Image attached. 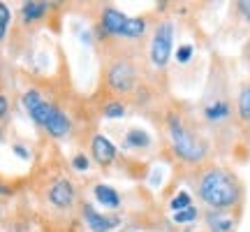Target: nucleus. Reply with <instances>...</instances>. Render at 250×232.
I'll return each mask as SVG.
<instances>
[{"label": "nucleus", "mask_w": 250, "mask_h": 232, "mask_svg": "<svg viewBox=\"0 0 250 232\" xmlns=\"http://www.w3.org/2000/svg\"><path fill=\"white\" fill-rule=\"evenodd\" d=\"M236 9H239V14L243 19H248L250 21V0H241V2H236Z\"/></svg>", "instance_id": "obj_23"}, {"label": "nucleus", "mask_w": 250, "mask_h": 232, "mask_svg": "<svg viewBox=\"0 0 250 232\" xmlns=\"http://www.w3.org/2000/svg\"><path fill=\"white\" fill-rule=\"evenodd\" d=\"M151 146V135L142 128H130L123 137V149L127 151H144Z\"/></svg>", "instance_id": "obj_15"}, {"label": "nucleus", "mask_w": 250, "mask_h": 232, "mask_svg": "<svg viewBox=\"0 0 250 232\" xmlns=\"http://www.w3.org/2000/svg\"><path fill=\"white\" fill-rule=\"evenodd\" d=\"M211 93L204 98L202 102V118L204 123L213 130L215 135H220L223 130H227L232 125V116H234V107H232V100L227 95V89L225 86H218L215 84L211 86Z\"/></svg>", "instance_id": "obj_6"}, {"label": "nucleus", "mask_w": 250, "mask_h": 232, "mask_svg": "<svg viewBox=\"0 0 250 232\" xmlns=\"http://www.w3.org/2000/svg\"><path fill=\"white\" fill-rule=\"evenodd\" d=\"M197 197L208 207V211H232L239 209L243 202V184L239 177L227 167L206 165L199 167L195 177Z\"/></svg>", "instance_id": "obj_1"}, {"label": "nucleus", "mask_w": 250, "mask_h": 232, "mask_svg": "<svg viewBox=\"0 0 250 232\" xmlns=\"http://www.w3.org/2000/svg\"><path fill=\"white\" fill-rule=\"evenodd\" d=\"M7 116H9V100H7V95L0 93V121H5Z\"/></svg>", "instance_id": "obj_22"}, {"label": "nucleus", "mask_w": 250, "mask_h": 232, "mask_svg": "<svg viewBox=\"0 0 250 232\" xmlns=\"http://www.w3.org/2000/svg\"><path fill=\"white\" fill-rule=\"evenodd\" d=\"M23 109L33 118V123L51 139H70L74 135V118L67 109H62L58 102L49 100L40 89H28L23 93Z\"/></svg>", "instance_id": "obj_3"}, {"label": "nucleus", "mask_w": 250, "mask_h": 232, "mask_svg": "<svg viewBox=\"0 0 250 232\" xmlns=\"http://www.w3.org/2000/svg\"><path fill=\"white\" fill-rule=\"evenodd\" d=\"M44 200L49 209H54L56 214H72L81 207L79 197V186L72 177H56L44 190Z\"/></svg>", "instance_id": "obj_7"}, {"label": "nucleus", "mask_w": 250, "mask_h": 232, "mask_svg": "<svg viewBox=\"0 0 250 232\" xmlns=\"http://www.w3.org/2000/svg\"><path fill=\"white\" fill-rule=\"evenodd\" d=\"M9 21H12V12H9V7L5 2H0V42H2L5 35H7Z\"/></svg>", "instance_id": "obj_18"}, {"label": "nucleus", "mask_w": 250, "mask_h": 232, "mask_svg": "<svg viewBox=\"0 0 250 232\" xmlns=\"http://www.w3.org/2000/svg\"><path fill=\"white\" fill-rule=\"evenodd\" d=\"M0 195H5V197H7V195H14V188L9 186L7 181H2V179H0Z\"/></svg>", "instance_id": "obj_25"}, {"label": "nucleus", "mask_w": 250, "mask_h": 232, "mask_svg": "<svg viewBox=\"0 0 250 232\" xmlns=\"http://www.w3.org/2000/svg\"><path fill=\"white\" fill-rule=\"evenodd\" d=\"M165 133H167L171 151H174V156H176L181 162H186L190 167H202V165L208 161L211 144H208V139L202 135L199 125L188 114H183L181 109L167 112Z\"/></svg>", "instance_id": "obj_2"}, {"label": "nucleus", "mask_w": 250, "mask_h": 232, "mask_svg": "<svg viewBox=\"0 0 250 232\" xmlns=\"http://www.w3.org/2000/svg\"><path fill=\"white\" fill-rule=\"evenodd\" d=\"M0 216H2V211H0Z\"/></svg>", "instance_id": "obj_27"}, {"label": "nucleus", "mask_w": 250, "mask_h": 232, "mask_svg": "<svg viewBox=\"0 0 250 232\" xmlns=\"http://www.w3.org/2000/svg\"><path fill=\"white\" fill-rule=\"evenodd\" d=\"M93 195H95V200H98L104 209H109V211L121 209V195H118L116 188L107 186V184H95V186H93Z\"/></svg>", "instance_id": "obj_13"}, {"label": "nucleus", "mask_w": 250, "mask_h": 232, "mask_svg": "<svg viewBox=\"0 0 250 232\" xmlns=\"http://www.w3.org/2000/svg\"><path fill=\"white\" fill-rule=\"evenodd\" d=\"M206 225L211 232H234L236 221L227 211H206Z\"/></svg>", "instance_id": "obj_14"}, {"label": "nucleus", "mask_w": 250, "mask_h": 232, "mask_svg": "<svg viewBox=\"0 0 250 232\" xmlns=\"http://www.w3.org/2000/svg\"><path fill=\"white\" fill-rule=\"evenodd\" d=\"M102 89L107 95H114L118 100L137 98L142 89V74L127 51L109 46V54L102 63Z\"/></svg>", "instance_id": "obj_4"}, {"label": "nucleus", "mask_w": 250, "mask_h": 232, "mask_svg": "<svg viewBox=\"0 0 250 232\" xmlns=\"http://www.w3.org/2000/svg\"><path fill=\"white\" fill-rule=\"evenodd\" d=\"M90 165H93V161H90L86 153H77V156L72 158V170L74 172H88Z\"/></svg>", "instance_id": "obj_19"}, {"label": "nucleus", "mask_w": 250, "mask_h": 232, "mask_svg": "<svg viewBox=\"0 0 250 232\" xmlns=\"http://www.w3.org/2000/svg\"><path fill=\"white\" fill-rule=\"evenodd\" d=\"M148 33L146 17H127L114 5H100L95 14V35L100 42H134Z\"/></svg>", "instance_id": "obj_5"}, {"label": "nucleus", "mask_w": 250, "mask_h": 232, "mask_svg": "<svg viewBox=\"0 0 250 232\" xmlns=\"http://www.w3.org/2000/svg\"><path fill=\"white\" fill-rule=\"evenodd\" d=\"M188 207H192V197H190V193L181 190V193H176V197H171L169 209L174 211V214H176V211H183V209H188Z\"/></svg>", "instance_id": "obj_17"}, {"label": "nucleus", "mask_w": 250, "mask_h": 232, "mask_svg": "<svg viewBox=\"0 0 250 232\" xmlns=\"http://www.w3.org/2000/svg\"><path fill=\"white\" fill-rule=\"evenodd\" d=\"M12 151L17 153L19 158H28V156H30V151H28V149L23 146V144H14V146H12Z\"/></svg>", "instance_id": "obj_24"}, {"label": "nucleus", "mask_w": 250, "mask_h": 232, "mask_svg": "<svg viewBox=\"0 0 250 232\" xmlns=\"http://www.w3.org/2000/svg\"><path fill=\"white\" fill-rule=\"evenodd\" d=\"M98 114L102 118H107V121H114V118H123L127 114V105H125L123 100L114 98V95H107L104 93V98L98 100Z\"/></svg>", "instance_id": "obj_12"}, {"label": "nucleus", "mask_w": 250, "mask_h": 232, "mask_svg": "<svg viewBox=\"0 0 250 232\" xmlns=\"http://www.w3.org/2000/svg\"><path fill=\"white\" fill-rule=\"evenodd\" d=\"M192 54H195L192 45H181L179 49H176V61H179L181 65H186V63L192 61Z\"/></svg>", "instance_id": "obj_21"}, {"label": "nucleus", "mask_w": 250, "mask_h": 232, "mask_svg": "<svg viewBox=\"0 0 250 232\" xmlns=\"http://www.w3.org/2000/svg\"><path fill=\"white\" fill-rule=\"evenodd\" d=\"M90 161L95 162L100 170H114L121 162V151L107 135L93 133L90 135Z\"/></svg>", "instance_id": "obj_9"}, {"label": "nucleus", "mask_w": 250, "mask_h": 232, "mask_svg": "<svg viewBox=\"0 0 250 232\" xmlns=\"http://www.w3.org/2000/svg\"><path fill=\"white\" fill-rule=\"evenodd\" d=\"M197 216H199L197 207H188L183 211H176V214H174V221H176V223H192Z\"/></svg>", "instance_id": "obj_20"}, {"label": "nucleus", "mask_w": 250, "mask_h": 232, "mask_svg": "<svg viewBox=\"0 0 250 232\" xmlns=\"http://www.w3.org/2000/svg\"><path fill=\"white\" fill-rule=\"evenodd\" d=\"M236 118L241 125H250V81L243 84L236 95Z\"/></svg>", "instance_id": "obj_16"}, {"label": "nucleus", "mask_w": 250, "mask_h": 232, "mask_svg": "<svg viewBox=\"0 0 250 232\" xmlns=\"http://www.w3.org/2000/svg\"><path fill=\"white\" fill-rule=\"evenodd\" d=\"M0 139H2V128H0Z\"/></svg>", "instance_id": "obj_26"}, {"label": "nucleus", "mask_w": 250, "mask_h": 232, "mask_svg": "<svg viewBox=\"0 0 250 232\" xmlns=\"http://www.w3.org/2000/svg\"><path fill=\"white\" fill-rule=\"evenodd\" d=\"M79 214L88 232H111L121 225V216L118 214H102L88 202H81Z\"/></svg>", "instance_id": "obj_10"}, {"label": "nucleus", "mask_w": 250, "mask_h": 232, "mask_svg": "<svg viewBox=\"0 0 250 232\" xmlns=\"http://www.w3.org/2000/svg\"><path fill=\"white\" fill-rule=\"evenodd\" d=\"M56 5L51 2H42V0H30V2H23L21 5V23L23 26H33V23H40L42 19H46L51 12H54Z\"/></svg>", "instance_id": "obj_11"}, {"label": "nucleus", "mask_w": 250, "mask_h": 232, "mask_svg": "<svg viewBox=\"0 0 250 232\" xmlns=\"http://www.w3.org/2000/svg\"><path fill=\"white\" fill-rule=\"evenodd\" d=\"M171 51H174V23L171 21H158L153 28L151 42H148V63L155 72H165L169 65Z\"/></svg>", "instance_id": "obj_8"}]
</instances>
